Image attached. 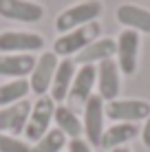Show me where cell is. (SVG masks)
<instances>
[{
  "instance_id": "15",
  "label": "cell",
  "mask_w": 150,
  "mask_h": 152,
  "mask_svg": "<svg viewBox=\"0 0 150 152\" xmlns=\"http://www.w3.org/2000/svg\"><path fill=\"white\" fill-rule=\"evenodd\" d=\"M75 62L64 57V60L58 64V71L53 75V82H51V88H49V97L53 99L55 104H64L66 97H69V91H71V84H73V77H75Z\"/></svg>"
},
{
  "instance_id": "9",
  "label": "cell",
  "mask_w": 150,
  "mask_h": 152,
  "mask_svg": "<svg viewBox=\"0 0 150 152\" xmlns=\"http://www.w3.org/2000/svg\"><path fill=\"white\" fill-rule=\"evenodd\" d=\"M58 64H60V60H58V55H55L53 51H44V53L35 60V66H33V71H31L29 86L38 97H42V95L49 93L53 75H55V71H58Z\"/></svg>"
},
{
  "instance_id": "10",
  "label": "cell",
  "mask_w": 150,
  "mask_h": 152,
  "mask_svg": "<svg viewBox=\"0 0 150 152\" xmlns=\"http://www.w3.org/2000/svg\"><path fill=\"white\" fill-rule=\"evenodd\" d=\"M0 15L13 22H40L44 18V7L33 0H0Z\"/></svg>"
},
{
  "instance_id": "4",
  "label": "cell",
  "mask_w": 150,
  "mask_h": 152,
  "mask_svg": "<svg viewBox=\"0 0 150 152\" xmlns=\"http://www.w3.org/2000/svg\"><path fill=\"white\" fill-rule=\"evenodd\" d=\"M150 115V104L146 99H113L106 102V117L115 124H139Z\"/></svg>"
},
{
  "instance_id": "22",
  "label": "cell",
  "mask_w": 150,
  "mask_h": 152,
  "mask_svg": "<svg viewBox=\"0 0 150 152\" xmlns=\"http://www.w3.org/2000/svg\"><path fill=\"white\" fill-rule=\"evenodd\" d=\"M66 145H69V152H93L91 143L86 139H82V137L80 139H71Z\"/></svg>"
},
{
  "instance_id": "19",
  "label": "cell",
  "mask_w": 150,
  "mask_h": 152,
  "mask_svg": "<svg viewBox=\"0 0 150 152\" xmlns=\"http://www.w3.org/2000/svg\"><path fill=\"white\" fill-rule=\"evenodd\" d=\"M29 93H31L29 80H11V82L0 84V108L13 106V104L27 99Z\"/></svg>"
},
{
  "instance_id": "23",
  "label": "cell",
  "mask_w": 150,
  "mask_h": 152,
  "mask_svg": "<svg viewBox=\"0 0 150 152\" xmlns=\"http://www.w3.org/2000/svg\"><path fill=\"white\" fill-rule=\"evenodd\" d=\"M141 141H143V145L146 148H150V115L146 117V121H143V128H141Z\"/></svg>"
},
{
  "instance_id": "14",
  "label": "cell",
  "mask_w": 150,
  "mask_h": 152,
  "mask_svg": "<svg viewBox=\"0 0 150 152\" xmlns=\"http://www.w3.org/2000/svg\"><path fill=\"white\" fill-rule=\"evenodd\" d=\"M115 18L121 27L132 29L137 33H148L150 35V9H143L139 4H132V2H124V4L117 7Z\"/></svg>"
},
{
  "instance_id": "8",
  "label": "cell",
  "mask_w": 150,
  "mask_h": 152,
  "mask_svg": "<svg viewBox=\"0 0 150 152\" xmlns=\"http://www.w3.org/2000/svg\"><path fill=\"white\" fill-rule=\"evenodd\" d=\"M44 38L31 31H2L0 33V53H35L42 51Z\"/></svg>"
},
{
  "instance_id": "20",
  "label": "cell",
  "mask_w": 150,
  "mask_h": 152,
  "mask_svg": "<svg viewBox=\"0 0 150 152\" xmlns=\"http://www.w3.org/2000/svg\"><path fill=\"white\" fill-rule=\"evenodd\" d=\"M64 145H66V137L58 128H51L49 132L42 134V137L31 145V152H62Z\"/></svg>"
},
{
  "instance_id": "11",
  "label": "cell",
  "mask_w": 150,
  "mask_h": 152,
  "mask_svg": "<svg viewBox=\"0 0 150 152\" xmlns=\"http://www.w3.org/2000/svg\"><path fill=\"white\" fill-rule=\"evenodd\" d=\"M29 113H31V102L22 99V102L13 104V106H4L0 108V132L4 134H24L29 121Z\"/></svg>"
},
{
  "instance_id": "3",
  "label": "cell",
  "mask_w": 150,
  "mask_h": 152,
  "mask_svg": "<svg viewBox=\"0 0 150 152\" xmlns=\"http://www.w3.org/2000/svg\"><path fill=\"white\" fill-rule=\"evenodd\" d=\"M55 106L58 104L53 102L49 95H42L33 102L31 106V113H29V121H27V128H24V137L27 141H38L42 134H46L51 130V121H53V115H55Z\"/></svg>"
},
{
  "instance_id": "17",
  "label": "cell",
  "mask_w": 150,
  "mask_h": 152,
  "mask_svg": "<svg viewBox=\"0 0 150 152\" xmlns=\"http://www.w3.org/2000/svg\"><path fill=\"white\" fill-rule=\"evenodd\" d=\"M139 132H141V130H139L137 124H113L110 128L104 130L100 148H104L108 152L115 150V148H124V145H126L128 141H132Z\"/></svg>"
},
{
  "instance_id": "2",
  "label": "cell",
  "mask_w": 150,
  "mask_h": 152,
  "mask_svg": "<svg viewBox=\"0 0 150 152\" xmlns=\"http://www.w3.org/2000/svg\"><path fill=\"white\" fill-rule=\"evenodd\" d=\"M104 11V4L100 0H84V2H77L73 7L64 9L58 18H55V29L62 33H69L77 27H84L89 22H95L97 18Z\"/></svg>"
},
{
  "instance_id": "18",
  "label": "cell",
  "mask_w": 150,
  "mask_h": 152,
  "mask_svg": "<svg viewBox=\"0 0 150 152\" xmlns=\"http://www.w3.org/2000/svg\"><path fill=\"white\" fill-rule=\"evenodd\" d=\"M53 121L58 126V130L64 134L66 139H80L84 134V128H82V119L77 117V113L66 104H58L55 106V115H53Z\"/></svg>"
},
{
  "instance_id": "16",
  "label": "cell",
  "mask_w": 150,
  "mask_h": 152,
  "mask_svg": "<svg viewBox=\"0 0 150 152\" xmlns=\"http://www.w3.org/2000/svg\"><path fill=\"white\" fill-rule=\"evenodd\" d=\"M115 53H117V42L113 38H100L75 55V64H100V62L113 60Z\"/></svg>"
},
{
  "instance_id": "6",
  "label": "cell",
  "mask_w": 150,
  "mask_h": 152,
  "mask_svg": "<svg viewBox=\"0 0 150 152\" xmlns=\"http://www.w3.org/2000/svg\"><path fill=\"white\" fill-rule=\"evenodd\" d=\"M117 42V66H119V73L124 75H135L137 73V62H139V46H141V40H139V33L132 29H124L119 33Z\"/></svg>"
},
{
  "instance_id": "5",
  "label": "cell",
  "mask_w": 150,
  "mask_h": 152,
  "mask_svg": "<svg viewBox=\"0 0 150 152\" xmlns=\"http://www.w3.org/2000/svg\"><path fill=\"white\" fill-rule=\"evenodd\" d=\"M84 139L91 145H100L102 143V134H104V121H106V102L100 95H91V99L84 104Z\"/></svg>"
},
{
  "instance_id": "12",
  "label": "cell",
  "mask_w": 150,
  "mask_h": 152,
  "mask_svg": "<svg viewBox=\"0 0 150 152\" xmlns=\"http://www.w3.org/2000/svg\"><path fill=\"white\" fill-rule=\"evenodd\" d=\"M119 88H121V80H119V66L115 60H106L97 64V95L104 102H113L119 97Z\"/></svg>"
},
{
  "instance_id": "24",
  "label": "cell",
  "mask_w": 150,
  "mask_h": 152,
  "mask_svg": "<svg viewBox=\"0 0 150 152\" xmlns=\"http://www.w3.org/2000/svg\"><path fill=\"white\" fill-rule=\"evenodd\" d=\"M110 152H130L128 148H115V150H110Z\"/></svg>"
},
{
  "instance_id": "7",
  "label": "cell",
  "mask_w": 150,
  "mask_h": 152,
  "mask_svg": "<svg viewBox=\"0 0 150 152\" xmlns=\"http://www.w3.org/2000/svg\"><path fill=\"white\" fill-rule=\"evenodd\" d=\"M97 86V66L95 64H80V69L75 71L73 84H71V91H69V104L71 108L75 110V106H82L91 99L93 95V88Z\"/></svg>"
},
{
  "instance_id": "1",
  "label": "cell",
  "mask_w": 150,
  "mask_h": 152,
  "mask_svg": "<svg viewBox=\"0 0 150 152\" xmlns=\"http://www.w3.org/2000/svg\"><path fill=\"white\" fill-rule=\"evenodd\" d=\"M102 35V24L97 22H89L84 27H77L69 33H62L58 40L53 42V53L58 57H71V55H77L80 51H84L91 42L100 40Z\"/></svg>"
},
{
  "instance_id": "21",
  "label": "cell",
  "mask_w": 150,
  "mask_h": 152,
  "mask_svg": "<svg viewBox=\"0 0 150 152\" xmlns=\"http://www.w3.org/2000/svg\"><path fill=\"white\" fill-rule=\"evenodd\" d=\"M0 152H31V143L13 134L0 132Z\"/></svg>"
},
{
  "instance_id": "13",
  "label": "cell",
  "mask_w": 150,
  "mask_h": 152,
  "mask_svg": "<svg viewBox=\"0 0 150 152\" xmlns=\"http://www.w3.org/2000/svg\"><path fill=\"white\" fill-rule=\"evenodd\" d=\"M33 53H0V77L24 80L35 66Z\"/></svg>"
}]
</instances>
